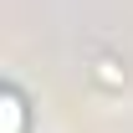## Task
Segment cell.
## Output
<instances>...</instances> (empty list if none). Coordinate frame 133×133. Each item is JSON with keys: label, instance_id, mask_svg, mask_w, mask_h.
Listing matches in <instances>:
<instances>
[{"label": "cell", "instance_id": "cell-1", "mask_svg": "<svg viewBox=\"0 0 133 133\" xmlns=\"http://www.w3.org/2000/svg\"><path fill=\"white\" fill-rule=\"evenodd\" d=\"M26 97H21V87H5L0 92V133H26Z\"/></svg>", "mask_w": 133, "mask_h": 133}]
</instances>
